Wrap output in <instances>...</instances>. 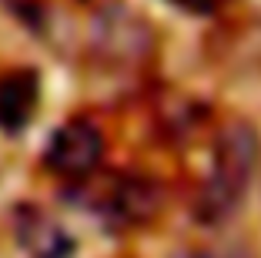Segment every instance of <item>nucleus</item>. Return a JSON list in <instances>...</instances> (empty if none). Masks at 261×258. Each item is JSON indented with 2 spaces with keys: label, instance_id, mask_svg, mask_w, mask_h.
Returning a JSON list of instances; mask_svg holds the SVG:
<instances>
[{
  "label": "nucleus",
  "instance_id": "f257e3e1",
  "mask_svg": "<svg viewBox=\"0 0 261 258\" xmlns=\"http://www.w3.org/2000/svg\"><path fill=\"white\" fill-rule=\"evenodd\" d=\"M258 165V131L248 121H231L221 128L211 151V171L194 201V218L201 225H221L241 208Z\"/></svg>",
  "mask_w": 261,
  "mask_h": 258
},
{
  "label": "nucleus",
  "instance_id": "f03ea898",
  "mask_svg": "<svg viewBox=\"0 0 261 258\" xmlns=\"http://www.w3.org/2000/svg\"><path fill=\"white\" fill-rule=\"evenodd\" d=\"M87 44H91V54L97 64L111 71H130L141 67L154 54V27L130 4L108 0L94 10Z\"/></svg>",
  "mask_w": 261,
  "mask_h": 258
},
{
  "label": "nucleus",
  "instance_id": "7ed1b4c3",
  "mask_svg": "<svg viewBox=\"0 0 261 258\" xmlns=\"http://www.w3.org/2000/svg\"><path fill=\"white\" fill-rule=\"evenodd\" d=\"M104 131L91 118H70L50 134L44 148V168L64 181H87L104 161Z\"/></svg>",
  "mask_w": 261,
  "mask_h": 258
},
{
  "label": "nucleus",
  "instance_id": "20e7f679",
  "mask_svg": "<svg viewBox=\"0 0 261 258\" xmlns=\"http://www.w3.org/2000/svg\"><path fill=\"white\" fill-rule=\"evenodd\" d=\"M14 238L27 258H70L74 235L37 205L14 208Z\"/></svg>",
  "mask_w": 261,
  "mask_h": 258
},
{
  "label": "nucleus",
  "instance_id": "39448f33",
  "mask_svg": "<svg viewBox=\"0 0 261 258\" xmlns=\"http://www.w3.org/2000/svg\"><path fill=\"white\" fill-rule=\"evenodd\" d=\"M158 205H161L158 184L138 175L111 178L104 195L97 198V212L114 225H144L147 218H154Z\"/></svg>",
  "mask_w": 261,
  "mask_h": 258
},
{
  "label": "nucleus",
  "instance_id": "423d86ee",
  "mask_svg": "<svg viewBox=\"0 0 261 258\" xmlns=\"http://www.w3.org/2000/svg\"><path fill=\"white\" fill-rule=\"evenodd\" d=\"M40 104V77L31 67H14L0 74V131L20 134L34 121Z\"/></svg>",
  "mask_w": 261,
  "mask_h": 258
},
{
  "label": "nucleus",
  "instance_id": "0eeeda50",
  "mask_svg": "<svg viewBox=\"0 0 261 258\" xmlns=\"http://www.w3.org/2000/svg\"><path fill=\"white\" fill-rule=\"evenodd\" d=\"M174 4L177 10H185V14H194V17H204V14H215L218 7H224L228 0H168Z\"/></svg>",
  "mask_w": 261,
  "mask_h": 258
},
{
  "label": "nucleus",
  "instance_id": "6e6552de",
  "mask_svg": "<svg viewBox=\"0 0 261 258\" xmlns=\"http://www.w3.org/2000/svg\"><path fill=\"white\" fill-rule=\"evenodd\" d=\"M201 258H248L245 251H211V255H201Z\"/></svg>",
  "mask_w": 261,
  "mask_h": 258
}]
</instances>
